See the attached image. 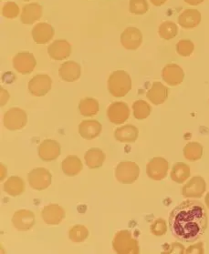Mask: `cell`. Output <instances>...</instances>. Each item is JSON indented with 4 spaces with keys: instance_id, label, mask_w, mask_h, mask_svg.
<instances>
[{
    "instance_id": "cell-1",
    "label": "cell",
    "mask_w": 209,
    "mask_h": 254,
    "mask_svg": "<svg viewBox=\"0 0 209 254\" xmlns=\"http://www.w3.org/2000/svg\"><path fill=\"white\" fill-rule=\"evenodd\" d=\"M169 227L179 241L193 243L203 235L208 227V212L200 201L187 199L171 211Z\"/></svg>"
},
{
    "instance_id": "cell-2",
    "label": "cell",
    "mask_w": 209,
    "mask_h": 254,
    "mask_svg": "<svg viewBox=\"0 0 209 254\" xmlns=\"http://www.w3.org/2000/svg\"><path fill=\"white\" fill-rule=\"evenodd\" d=\"M132 89V79L124 70H117L110 74L108 79V90L116 98H121Z\"/></svg>"
},
{
    "instance_id": "cell-3",
    "label": "cell",
    "mask_w": 209,
    "mask_h": 254,
    "mask_svg": "<svg viewBox=\"0 0 209 254\" xmlns=\"http://www.w3.org/2000/svg\"><path fill=\"white\" fill-rule=\"evenodd\" d=\"M112 248L119 254H137L140 253L137 240L128 231L117 232L112 241Z\"/></svg>"
},
{
    "instance_id": "cell-4",
    "label": "cell",
    "mask_w": 209,
    "mask_h": 254,
    "mask_svg": "<svg viewBox=\"0 0 209 254\" xmlns=\"http://www.w3.org/2000/svg\"><path fill=\"white\" fill-rule=\"evenodd\" d=\"M140 175L139 166L132 161H121L115 169L116 180L122 184H132Z\"/></svg>"
},
{
    "instance_id": "cell-5",
    "label": "cell",
    "mask_w": 209,
    "mask_h": 254,
    "mask_svg": "<svg viewBox=\"0 0 209 254\" xmlns=\"http://www.w3.org/2000/svg\"><path fill=\"white\" fill-rule=\"evenodd\" d=\"M28 183L36 190H44L49 188L52 182V176L47 169L37 168L28 173Z\"/></svg>"
},
{
    "instance_id": "cell-6",
    "label": "cell",
    "mask_w": 209,
    "mask_h": 254,
    "mask_svg": "<svg viewBox=\"0 0 209 254\" xmlns=\"http://www.w3.org/2000/svg\"><path fill=\"white\" fill-rule=\"evenodd\" d=\"M28 122L26 112L19 108H12L4 115L3 122L5 127L9 130L22 129Z\"/></svg>"
},
{
    "instance_id": "cell-7",
    "label": "cell",
    "mask_w": 209,
    "mask_h": 254,
    "mask_svg": "<svg viewBox=\"0 0 209 254\" xmlns=\"http://www.w3.org/2000/svg\"><path fill=\"white\" fill-rule=\"evenodd\" d=\"M51 86L52 80L50 76L39 74L28 82V91L35 97H43L51 89Z\"/></svg>"
},
{
    "instance_id": "cell-8",
    "label": "cell",
    "mask_w": 209,
    "mask_h": 254,
    "mask_svg": "<svg viewBox=\"0 0 209 254\" xmlns=\"http://www.w3.org/2000/svg\"><path fill=\"white\" fill-rule=\"evenodd\" d=\"M168 169V161L164 158L156 157L149 161L146 166V172L150 179L154 181H162L166 177Z\"/></svg>"
},
{
    "instance_id": "cell-9",
    "label": "cell",
    "mask_w": 209,
    "mask_h": 254,
    "mask_svg": "<svg viewBox=\"0 0 209 254\" xmlns=\"http://www.w3.org/2000/svg\"><path fill=\"white\" fill-rule=\"evenodd\" d=\"M37 66V61L32 53L19 52L13 59V66L18 73L27 75L33 71Z\"/></svg>"
},
{
    "instance_id": "cell-10",
    "label": "cell",
    "mask_w": 209,
    "mask_h": 254,
    "mask_svg": "<svg viewBox=\"0 0 209 254\" xmlns=\"http://www.w3.org/2000/svg\"><path fill=\"white\" fill-rule=\"evenodd\" d=\"M107 116L111 123L113 124H122L126 122L130 117V110L126 103L124 102H113L107 110Z\"/></svg>"
},
{
    "instance_id": "cell-11",
    "label": "cell",
    "mask_w": 209,
    "mask_h": 254,
    "mask_svg": "<svg viewBox=\"0 0 209 254\" xmlns=\"http://www.w3.org/2000/svg\"><path fill=\"white\" fill-rule=\"evenodd\" d=\"M207 184L201 176L193 177L182 189V194L186 198H201L206 191Z\"/></svg>"
},
{
    "instance_id": "cell-12",
    "label": "cell",
    "mask_w": 209,
    "mask_h": 254,
    "mask_svg": "<svg viewBox=\"0 0 209 254\" xmlns=\"http://www.w3.org/2000/svg\"><path fill=\"white\" fill-rule=\"evenodd\" d=\"M143 42L142 32L136 28H127L121 35V43L128 50H137Z\"/></svg>"
},
{
    "instance_id": "cell-13",
    "label": "cell",
    "mask_w": 209,
    "mask_h": 254,
    "mask_svg": "<svg viewBox=\"0 0 209 254\" xmlns=\"http://www.w3.org/2000/svg\"><path fill=\"white\" fill-rule=\"evenodd\" d=\"M61 155V145L54 139H45L39 147V158L44 161H52Z\"/></svg>"
},
{
    "instance_id": "cell-14",
    "label": "cell",
    "mask_w": 209,
    "mask_h": 254,
    "mask_svg": "<svg viewBox=\"0 0 209 254\" xmlns=\"http://www.w3.org/2000/svg\"><path fill=\"white\" fill-rule=\"evenodd\" d=\"M12 223L18 231L26 232L33 227L35 215L31 210H17L13 215Z\"/></svg>"
},
{
    "instance_id": "cell-15",
    "label": "cell",
    "mask_w": 209,
    "mask_h": 254,
    "mask_svg": "<svg viewBox=\"0 0 209 254\" xmlns=\"http://www.w3.org/2000/svg\"><path fill=\"white\" fill-rule=\"evenodd\" d=\"M162 77L169 86H178L184 80L185 72L176 64H167L162 70Z\"/></svg>"
},
{
    "instance_id": "cell-16",
    "label": "cell",
    "mask_w": 209,
    "mask_h": 254,
    "mask_svg": "<svg viewBox=\"0 0 209 254\" xmlns=\"http://www.w3.org/2000/svg\"><path fill=\"white\" fill-rule=\"evenodd\" d=\"M48 53L52 60L62 61L72 54V46L64 39L55 40L49 46Z\"/></svg>"
},
{
    "instance_id": "cell-17",
    "label": "cell",
    "mask_w": 209,
    "mask_h": 254,
    "mask_svg": "<svg viewBox=\"0 0 209 254\" xmlns=\"http://www.w3.org/2000/svg\"><path fill=\"white\" fill-rule=\"evenodd\" d=\"M43 221L50 225H58L65 218V211L60 205L50 204L41 211Z\"/></svg>"
},
{
    "instance_id": "cell-18",
    "label": "cell",
    "mask_w": 209,
    "mask_h": 254,
    "mask_svg": "<svg viewBox=\"0 0 209 254\" xmlns=\"http://www.w3.org/2000/svg\"><path fill=\"white\" fill-rule=\"evenodd\" d=\"M54 28L48 23L37 24L32 29V38L37 44H46L54 37Z\"/></svg>"
},
{
    "instance_id": "cell-19",
    "label": "cell",
    "mask_w": 209,
    "mask_h": 254,
    "mask_svg": "<svg viewBox=\"0 0 209 254\" xmlns=\"http://www.w3.org/2000/svg\"><path fill=\"white\" fill-rule=\"evenodd\" d=\"M60 76L66 82H74L82 75V67L74 61H67L60 67Z\"/></svg>"
},
{
    "instance_id": "cell-20",
    "label": "cell",
    "mask_w": 209,
    "mask_h": 254,
    "mask_svg": "<svg viewBox=\"0 0 209 254\" xmlns=\"http://www.w3.org/2000/svg\"><path fill=\"white\" fill-rule=\"evenodd\" d=\"M201 13L198 9L188 8L182 12L178 17V23L182 28L191 29L198 27L201 22Z\"/></svg>"
},
{
    "instance_id": "cell-21",
    "label": "cell",
    "mask_w": 209,
    "mask_h": 254,
    "mask_svg": "<svg viewBox=\"0 0 209 254\" xmlns=\"http://www.w3.org/2000/svg\"><path fill=\"white\" fill-rule=\"evenodd\" d=\"M169 89L161 82H154L146 93V97L154 105L163 104L167 100Z\"/></svg>"
},
{
    "instance_id": "cell-22",
    "label": "cell",
    "mask_w": 209,
    "mask_h": 254,
    "mask_svg": "<svg viewBox=\"0 0 209 254\" xmlns=\"http://www.w3.org/2000/svg\"><path fill=\"white\" fill-rule=\"evenodd\" d=\"M43 9L38 3H30L23 7L20 20L23 24L30 25L38 21L42 17Z\"/></svg>"
},
{
    "instance_id": "cell-23",
    "label": "cell",
    "mask_w": 209,
    "mask_h": 254,
    "mask_svg": "<svg viewBox=\"0 0 209 254\" xmlns=\"http://www.w3.org/2000/svg\"><path fill=\"white\" fill-rule=\"evenodd\" d=\"M102 125L97 121H83L79 125V133L84 139H94L102 132Z\"/></svg>"
},
{
    "instance_id": "cell-24",
    "label": "cell",
    "mask_w": 209,
    "mask_h": 254,
    "mask_svg": "<svg viewBox=\"0 0 209 254\" xmlns=\"http://www.w3.org/2000/svg\"><path fill=\"white\" fill-rule=\"evenodd\" d=\"M138 128L133 125H125L117 128L114 132V137L120 142L132 143L138 138Z\"/></svg>"
},
{
    "instance_id": "cell-25",
    "label": "cell",
    "mask_w": 209,
    "mask_h": 254,
    "mask_svg": "<svg viewBox=\"0 0 209 254\" xmlns=\"http://www.w3.org/2000/svg\"><path fill=\"white\" fill-rule=\"evenodd\" d=\"M61 167L64 174L69 177L76 176L83 169L82 160H80L77 156L73 155L67 157L66 159L62 161Z\"/></svg>"
},
{
    "instance_id": "cell-26",
    "label": "cell",
    "mask_w": 209,
    "mask_h": 254,
    "mask_svg": "<svg viewBox=\"0 0 209 254\" xmlns=\"http://www.w3.org/2000/svg\"><path fill=\"white\" fill-rule=\"evenodd\" d=\"M105 153L102 149L93 148L85 153V162L90 169H99L104 163Z\"/></svg>"
},
{
    "instance_id": "cell-27",
    "label": "cell",
    "mask_w": 209,
    "mask_h": 254,
    "mask_svg": "<svg viewBox=\"0 0 209 254\" xmlns=\"http://www.w3.org/2000/svg\"><path fill=\"white\" fill-rule=\"evenodd\" d=\"M4 190L6 193L13 197L22 194L25 190V183L21 178L12 176L8 178L6 183H4Z\"/></svg>"
},
{
    "instance_id": "cell-28",
    "label": "cell",
    "mask_w": 209,
    "mask_h": 254,
    "mask_svg": "<svg viewBox=\"0 0 209 254\" xmlns=\"http://www.w3.org/2000/svg\"><path fill=\"white\" fill-rule=\"evenodd\" d=\"M190 167L184 162H177L171 171V179L176 183H184L190 177Z\"/></svg>"
},
{
    "instance_id": "cell-29",
    "label": "cell",
    "mask_w": 209,
    "mask_h": 254,
    "mask_svg": "<svg viewBox=\"0 0 209 254\" xmlns=\"http://www.w3.org/2000/svg\"><path fill=\"white\" fill-rule=\"evenodd\" d=\"M79 111L83 116H95L99 111V102L94 98H85L80 101Z\"/></svg>"
},
{
    "instance_id": "cell-30",
    "label": "cell",
    "mask_w": 209,
    "mask_h": 254,
    "mask_svg": "<svg viewBox=\"0 0 209 254\" xmlns=\"http://www.w3.org/2000/svg\"><path fill=\"white\" fill-rule=\"evenodd\" d=\"M184 156L190 161H197L203 156V147L198 142H189L184 148Z\"/></svg>"
},
{
    "instance_id": "cell-31",
    "label": "cell",
    "mask_w": 209,
    "mask_h": 254,
    "mask_svg": "<svg viewBox=\"0 0 209 254\" xmlns=\"http://www.w3.org/2000/svg\"><path fill=\"white\" fill-rule=\"evenodd\" d=\"M158 34L162 39L165 40L176 38L178 34V27L173 21H165L162 23L158 28Z\"/></svg>"
},
{
    "instance_id": "cell-32",
    "label": "cell",
    "mask_w": 209,
    "mask_h": 254,
    "mask_svg": "<svg viewBox=\"0 0 209 254\" xmlns=\"http://www.w3.org/2000/svg\"><path fill=\"white\" fill-rule=\"evenodd\" d=\"M132 110L134 118L141 121L148 118L151 113V106L144 100H136L132 104Z\"/></svg>"
},
{
    "instance_id": "cell-33",
    "label": "cell",
    "mask_w": 209,
    "mask_h": 254,
    "mask_svg": "<svg viewBox=\"0 0 209 254\" xmlns=\"http://www.w3.org/2000/svg\"><path fill=\"white\" fill-rule=\"evenodd\" d=\"M69 236L73 243H83L88 238V229L83 225H75L70 230Z\"/></svg>"
},
{
    "instance_id": "cell-34",
    "label": "cell",
    "mask_w": 209,
    "mask_h": 254,
    "mask_svg": "<svg viewBox=\"0 0 209 254\" xmlns=\"http://www.w3.org/2000/svg\"><path fill=\"white\" fill-rule=\"evenodd\" d=\"M129 10L134 15L141 16L149 10L147 0H130Z\"/></svg>"
},
{
    "instance_id": "cell-35",
    "label": "cell",
    "mask_w": 209,
    "mask_h": 254,
    "mask_svg": "<svg viewBox=\"0 0 209 254\" xmlns=\"http://www.w3.org/2000/svg\"><path fill=\"white\" fill-rule=\"evenodd\" d=\"M195 45L189 39H182L176 44V51L182 57H189L193 54Z\"/></svg>"
},
{
    "instance_id": "cell-36",
    "label": "cell",
    "mask_w": 209,
    "mask_h": 254,
    "mask_svg": "<svg viewBox=\"0 0 209 254\" xmlns=\"http://www.w3.org/2000/svg\"><path fill=\"white\" fill-rule=\"evenodd\" d=\"M2 15L6 18H16L19 15V7L14 2H7L3 6Z\"/></svg>"
},
{
    "instance_id": "cell-37",
    "label": "cell",
    "mask_w": 209,
    "mask_h": 254,
    "mask_svg": "<svg viewBox=\"0 0 209 254\" xmlns=\"http://www.w3.org/2000/svg\"><path fill=\"white\" fill-rule=\"evenodd\" d=\"M167 232V225L164 219H157L151 225V232L155 236H163Z\"/></svg>"
},
{
    "instance_id": "cell-38",
    "label": "cell",
    "mask_w": 209,
    "mask_h": 254,
    "mask_svg": "<svg viewBox=\"0 0 209 254\" xmlns=\"http://www.w3.org/2000/svg\"><path fill=\"white\" fill-rule=\"evenodd\" d=\"M186 254H204L203 243H199L187 248Z\"/></svg>"
},
{
    "instance_id": "cell-39",
    "label": "cell",
    "mask_w": 209,
    "mask_h": 254,
    "mask_svg": "<svg viewBox=\"0 0 209 254\" xmlns=\"http://www.w3.org/2000/svg\"><path fill=\"white\" fill-rule=\"evenodd\" d=\"M1 106H4L6 104V101L8 100L9 99V94L6 92L5 89H3V88H1Z\"/></svg>"
},
{
    "instance_id": "cell-40",
    "label": "cell",
    "mask_w": 209,
    "mask_h": 254,
    "mask_svg": "<svg viewBox=\"0 0 209 254\" xmlns=\"http://www.w3.org/2000/svg\"><path fill=\"white\" fill-rule=\"evenodd\" d=\"M184 1L190 6H198L204 2V0H184Z\"/></svg>"
},
{
    "instance_id": "cell-41",
    "label": "cell",
    "mask_w": 209,
    "mask_h": 254,
    "mask_svg": "<svg viewBox=\"0 0 209 254\" xmlns=\"http://www.w3.org/2000/svg\"><path fill=\"white\" fill-rule=\"evenodd\" d=\"M151 3L155 6H163L167 0H150Z\"/></svg>"
},
{
    "instance_id": "cell-42",
    "label": "cell",
    "mask_w": 209,
    "mask_h": 254,
    "mask_svg": "<svg viewBox=\"0 0 209 254\" xmlns=\"http://www.w3.org/2000/svg\"><path fill=\"white\" fill-rule=\"evenodd\" d=\"M205 202H206V205H207V207L209 209V192L207 194V196H206V199H205Z\"/></svg>"
},
{
    "instance_id": "cell-43",
    "label": "cell",
    "mask_w": 209,
    "mask_h": 254,
    "mask_svg": "<svg viewBox=\"0 0 209 254\" xmlns=\"http://www.w3.org/2000/svg\"><path fill=\"white\" fill-rule=\"evenodd\" d=\"M24 1H30V0H24Z\"/></svg>"
}]
</instances>
